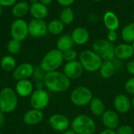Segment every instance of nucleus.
I'll return each mask as SVG.
<instances>
[{"instance_id": "obj_15", "label": "nucleus", "mask_w": 134, "mask_h": 134, "mask_svg": "<svg viewBox=\"0 0 134 134\" xmlns=\"http://www.w3.org/2000/svg\"><path fill=\"white\" fill-rule=\"evenodd\" d=\"M35 67L30 63H23L18 65L13 71V77L15 80L20 81L28 79L33 75Z\"/></svg>"}, {"instance_id": "obj_8", "label": "nucleus", "mask_w": 134, "mask_h": 134, "mask_svg": "<svg viewBox=\"0 0 134 134\" xmlns=\"http://www.w3.org/2000/svg\"><path fill=\"white\" fill-rule=\"evenodd\" d=\"M9 33L12 38L16 39L20 42L24 41L29 35L28 23L23 18H16L10 25Z\"/></svg>"}, {"instance_id": "obj_41", "label": "nucleus", "mask_w": 134, "mask_h": 134, "mask_svg": "<svg viewBox=\"0 0 134 134\" xmlns=\"http://www.w3.org/2000/svg\"><path fill=\"white\" fill-rule=\"evenodd\" d=\"M53 0H39V2H41V3H42V4H44L45 5H50L52 2H53Z\"/></svg>"}, {"instance_id": "obj_38", "label": "nucleus", "mask_w": 134, "mask_h": 134, "mask_svg": "<svg viewBox=\"0 0 134 134\" xmlns=\"http://www.w3.org/2000/svg\"><path fill=\"white\" fill-rule=\"evenodd\" d=\"M126 70L129 74L134 76V60H130L126 64Z\"/></svg>"}, {"instance_id": "obj_36", "label": "nucleus", "mask_w": 134, "mask_h": 134, "mask_svg": "<svg viewBox=\"0 0 134 134\" xmlns=\"http://www.w3.org/2000/svg\"><path fill=\"white\" fill-rule=\"evenodd\" d=\"M16 2V0H0V5L2 7H12Z\"/></svg>"}, {"instance_id": "obj_10", "label": "nucleus", "mask_w": 134, "mask_h": 134, "mask_svg": "<svg viewBox=\"0 0 134 134\" xmlns=\"http://www.w3.org/2000/svg\"><path fill=\"white\" fill-rule=\"evenodd\" d=\"M29 35L33 38H42L47 35V23L44 20L32 19L28 23Z\"/></svg>"}, {"instance_id": "obj_26", "label": "nucleus", "mask_w": 134, "mask_h": 134, "mask_svg": "<svg viewBox=\"0 0 134 134\" xmlns=\"http://www.w3.org/2000/svg\"><path fill=\"white\" fill-rule=\"evenodd\" d=\"M64 24L58 19L53 20L49 21L47 24V27H48V33L53 35H60L64 29Z\"/></svg>"}, {"instance_id": "obj_4", "label": "nucleus", "mask_w": 134, "mask_h": 134, "mask_svg": "<svg viewBox=\"0 0 134 134\" xmlns=\"http://www.w3.org/2000/svg\"><path fill=\"white\" fill-rule=\"evenodd\" d=\"M64 61L63 53L57 49H53L46 53V54L43 57L39 66L45 72L47 73L57 71Z\"/></svg>"}, {"instance_id": "obj_31", "label": "nucleus", "mask_w": 134, "mask_h": 134, "mask_svg": "<svg viewBox=\"0 0 134 134\" xmlns=\"http://www.w3.org/2000/svg\"><path fill=\"white\" fill-rule=\"evenodd\" d=\"M78 57H79L78 53L73 49H68V50L63 53L64 60H65L66 62H71V61L77 60Z\"/></svg>"}, {"instance_id": "obj_37", "label": "nucleus", "mask_w": 134, "mask_h": 134, "mask_svg": "<svg viewBox=\"0 0 134 134\" xmlns=\"http://www.w3.org/2000/svg\"><path fill=\"white\" fill-rule=\"evenodd\" d=\"M61 6L63 7H70V5H71L75 0H56Z\"/></svg>"}, {"instance_id": "obj_18", "label": "nucleus", "mask_w": 134, "mask_h": 134, "mask_svg": "<svg viewBox=\"0 0 134 134\" xmlns=\"http://www.w3.org/2000/svg\"><path fill=\"white\" fill-rule=\"evenodd\" d=\"M29 13L33 17V19L44 20L48 16L49 9L44 4L38 2L30 5Z\"/></svg>"}, {"instance_id": "obj_14", "label": "nucleus", "mask_w": 134, "mask_h": 134, "mask_svg": "<svg viewBox=\"0 0 134 134\" xmlns=\"http://www.w3.org/2000/svg\"><path fill=\"white\" fill-rule=\"evenodd\" d=\"M101 121L105 129L115 130L119 126V116L115 110H106L101 116Z\"/></svg>"}, {"instance_id": "obj_22", "label": "nucleus", "mask_w": 134, "mask_h": 134, "mask_svg": "<svg viewBox=\"0 0 134 134\" xmlns=\"http://www.w3.org/2000/svg\"><path fill=\"white\" fill-rule=\"evenodd\" d=\"M115 70L116 66L113 60H103L98 71L103 79H108L114 75Z\"/></svg>"}, {"instance_id": "obj_20", "label": "nucleus", "mask_w": 134, "mask_h": 134, "mask_svg": "<svg viewBox=\"0 0 134 134\" xmlns=\"http://www.w3.org/2000/svg\"><path fill=\"white\" fill-rule=\"evenodd\" d=\"M44 115L41 110L31 109L27 111L24 115V122L27 125L33 126L40 123L43 119Z\"/></svg>"}, {"instance_id": "obj_49", "label": "nucleus", "mask_w": 134, "mask_h": 134, "mask_svg": "<svg viewBox=\"0 0 134 134\" xmlns=\"http://www.w3.org/2000/svg\"><path fill=\"white\" fill-rule=\"evenodd\" d=\"M0 134H2V133H0Z\"/></svg>"}, {"instance_id": "obj_45", "label": "nucleus", "mask_w": 134, "mask_h": 134, "mask_svg": "<svg viewBox=\"0 0 134 134\" xmlns=\"http://www.w3.org/2000/svg\"><path fill=\"white\" fill-rule=\"evenodd\" d=\"M131 103H132V108L134 109V96L133 97V99L131 100Z\"/></svg>"}, {"instance_id": "obj_1", "label": "nucleus", "mask_w": 134, "mask_h": 134, "mask_svg": "<svg viewBox=\"0 0 134 134\" xmlns=\"http://www.w3.org/2000/svg\"><path fill=\"white\" fill-rule=\"evenodd\" d=\"M43 82L46 89L53 93H64L71 86V80L64 72L58 71L47 72Z\"/></svg>"}, {"instance_id": "obj_46", "label": "nucleus", "mask_w": 134, "mask_h": 134, "mask_svg": "<svg viewBox=\"0 0 134 134\" xmlns=\"http://www.w3.org/2000/svg\"><path fill=\"white\" fill-rule=\"evenodd\" d=\"M2 8H3V7L0 5V16H1V15H2V10H3V9H2Z\"/></svg>"}, {"instance_id": "obj_16", "label": "nucleus", "mask_w": 134, "mask_h": 134, "mask_svg": "<svg viewBox=\"0 0 134 134\" xmlns=\"http://www.w3.org/2000/svg\"><path fill=\"white\" fill-rule=\"evenodd\" d=\"M115 56L117 59L121 60H126L134 56V49L131 44L121 43L115 48Z\"/></svg>"}, {"instance_id": "obj_30", "label": "nucleus", "mask_w": 134, "mask_h": 134, "mask_svg": "<svg viewBox=\"0 0 134 134\" xmlns=\"http://www.w3.org/2000/svg\"><path fill=\"white\" fill-rule=\"evenodd\" d=\"M21 49V42L11 38L7 43V50L11 55H16L20 53Z\"/></svg>"}, {"instance_id": "obj_48", "label": "nucleus", "mask_w": 134, "mask_h": 134, "mask_svg": "<svg viewBox=\"0 0 134 134\" xmlns=\"http://www.w3.org/2000/svg\"><path fill=\"white\" fill-rule=\"evenodd\" d=\"M131 46H132L133 49H134V42H132V43H131Z\"/></svg>"}, {"instance_id": "obj_42", "label": "nucleus", "mask_w": 134, "mask_h": 134, "mask_svg": "<svg viewBox=\"0 0 134 134\" xmlns=\"http://www.w3.org/2000/svg\"><path fill=\"white\" fill-rule=\"evenodd\" d=\"M43 82H36V90H42L43 88Z\"/></svg>"}, {"instance_id": "obj_3", "label": "nucleus", "mask_w": 134, "mask_h": 134, "mask_svg": "<svg viewBox=\"0 0 134 134\" xmlns=\"http://www.w3.org/2000/svg\"><path fill=\"white\" fill-rule=\"evenodd\" d=\"M79 61L84 68V71L94 73L99 71L103 60L93 50L85 49L79 55Z\"/></svg>"}, {"instance_id": "obj_35", "label": "nucleus", "mask_w": 134, "mask_h": 134, "mask_svg": "<svg viewBox=\"0 0 134 134\" xmlns=\"http://www.w3.org/2000/svg\"><path fill=\"white\" fill-rule=\"evenodd\" d=\"M118 39V34L116 31H108L107 35V40H108L110 42L114 43Z\"/></svg>"}, {"instance_id": "obj_19", "label": "nucleus", "mask_w": 134, "mask_h": 134, "mask_svg": "<svg viewBox=\"0 0 134 134\" xmlns=\"http://www.w3.org/2000/svg\"><path fill=\"white\" fill-rule=\"evenodd\" d=\"M33 85L29 79H23L17 81L15 86V91L17 95L22 97H27L33 93Z\"/></svg>"}, {"instance_id": "obj_17", "label": "nucleus", "mask_w": 134, "mask_h": 134, "mask_svg": "<svg viewBox=\"0 0 134 134\" xmlns=\"http://www.w3.org/2000/svg\"><path fill=\"white\" fill-rule=\"evenodd\" d=\"M71 35L74 43L78 46H83L86 44L90 39V32L83 27H75Z\"/></svg>"}, {"instance_id": "obj_39", "label": "nucleus", "mask_w": 134, "mask_h": 134, "mask_svg": "<svg viewBox=\"0 0 134 134\" xmlns=\"http://www.w3.org/2000/svg\"><path fill=\"white\" fill-rule=\"evenodd\" d=\"M99 134H117L115 130H108V129H104L102 131L100 132Z\"/></svg>"}, {"instance_id": "obj_23", "label": "nucleus", "mask_w": 134, "mask_h": 134, "mask_svg": "<svg viewBox=\"0 0 134 134\" xmlns=\"http://www.w3.org/2000/svg\"><path fill=\"white\" fill-rule=\"evenodd\" d=\"M89 106L91 113L96 117H101L106 111L104 101L97 97H93Z\"/></svg>"}, {"instance_id": "obj_40", "label": "nucleus", "mask_w": 134, "mask_h": 134, "mask_svg": "<svg viewBox=\"0 0 134 134\" xmlns=\"http://www.w3.org/2000/svg\"><path fill=\"white\" fill-rule=\"evenodd\" d=\"M5 120V113H3L2 111H0V128L4 125Z\"/></svg>"}, {"instance_id": "obj_13", "label": "nucleus", "mask_w": 134, "mask_h": 134, "mask_svg": "<svg viewBox=\"0 0 134 134\" xmlns=\"http://www.w3.org/2000/svg\"><path fill=\"white\" fill-rule=\"evenodd\" d=\"M113 107L117 113L126 114L129 112L132 108L131 100L126 94H118L113 100Z\"/></svg>"}, {"instance_id": "obj_44", "label": "nucleus", "mask_w": 134, "mask_h": 134, "mask_svg": "<svg viewBox=\"0 0 134 134\" xmlns=\"http://www.w3.org/2000/svg\"><path fill=\"white\" fill-rule=\"evenodd\" d=\"M31 4L32 3H35V2H39V0H28Z\"/></svg>"}, {"instance_id": "obj_47", "label": "nucleus", "mask_w": 134, "mask_h": 134, "mask_svg": "<svg viewBox=\"0 0 134 134\" xmlns=\"http://www.w3.org/2000/svg\"><path fill=\"white\" fill-rule=\"evenodd\" d=\"M93 1H94V2H100V1H102V0H93Z\"/></svg>"}, {"instance_id": "obj_7", "label": "nucleus", "mask_w": 134, "mask_h": 134, "mask_svg": "<svg viewBox=\"0 0 134 134\" xmlns=\"http://www.w3.org/2000/svg\"><path fill=\"white\" fill-rule=\"evenodd\" d=\"M113 43L107 39H98L93 44V50L103 60H113L115 58Z\"/></svg>"}, {"instance_id": "obj_29", "label": "nucleus", "mask_w": 134, "mask_h": 134, "mask_svg": "<svg viewBox=\"0 0 134 134\" xmlns=\"http://www.w3.org/2000/svg\"><path fill=\"white\" fill-rule=\"evenodd\" d=\"M0 65L2 70L5 71H13V70L16 68V61L13 56L6 55L2 58Z\"/></svg>"}, {"instance_id": "obj_52", "label": "nucleus", "mask_w": 134, "mask_h": 134, "mask_svg": "<svg viewBox=\"0 0 134 134\" xmlns=\"http://www.w3.org/2000/svg\"><path fill=\"white\" fill-rule=\"evenodd\" d=\"M133 57H134V56H133Z\"/></svg>"}, {"instance_id": "obj_2", "label": "nucleus", "mask_w": 134, "mask_h": 134, "mask_svg": "<svg viewBox=\"0 0 134 134\" xmlns=\"http://www.w3.org/2000/svg\"><path fill=\"white\" fill-rule=\"evenodd\" d=\"M71 129L77 134H94L97 130L95 121L88 115H76L71 122Z\"/></svg>"}, {"instance_id": "obj_21", "label": "nucleus", "mask_w": 134, "mask_h": 134, "mask_svg": "<svg viewBox=\"0 0 134 134\" xmlns=\"http://www.w3.org/2000/svg\"><path fill=\"white\" fill-rule=\"evenodd\" d=\"M104 24L108 31H117L119 27V19L112 11H107L103 16Z\"/></svg>"}, {"instance_id": "obj_11", "label": "nucleus", "mask_w": 134, "mask_h": 134, "mask_svg": "<svg viewBox=\"0 0 134 134\" xmlns=\"http://www.w3.org/2000/svg\"><path fill=\"white\" fill-rule=\"evenodd\" d=\"M49 126L55 131L64 132L68 130L71 126V122L69 119L62 114H53L49 119Z\"/></svg>"}, {"instance_id": "obj_51", "label": "nucleus", "mask_w": 134, "mask_h": 134, "mask_svg": "<svg viewBox=\"0 0 134 134\" xmlns=\"http://www.w3.org/2000/svg\"><path fill=\"white\" fill-rule=\"evenodd\" d=\"M133 1H134V0H133Z\"/></svg>"}, {"instance_id": "obj_43", "label": "nucleus", "mask_w": 134, "mask_h": 134, "mask_svg": "<svg viewBox=\"0 0 134 134\" xmlns=\"http://www.w3.org/2000/svg\"><path fill=\"white\" fill-rule=\"evenodd\" d=\"M62 134H77L72 129H68L65 131H64Z\"/></svg>"}, {"instance_id": "obj_33", "label": "nucleus", "mask_w": 134, "mask_h": 134, "mask_svg": "<svg viewBox=\"0 0 134 134\" xmlns=\"http://www.w3.org/2000/svg\"><path fill=\"white\" fill-rule=\"evenodd\" d=\"M115 132L117 134H133L134 130L130 125H122L119 126L115 130Z\"/></svg>"}, {"instance_id": "obj_34", "label": "nucleus", "mask_w": 134, "mask_h": 134, "mask_svg": "<svg viewBox=\"0 0 134 134\" xmlns=\"http://www.w3.org/2000/svg\"><path fill=\"white\" fill-rule=\"evenodd\" d=\"M124 88H125V90L126 91V93L134 96V76L129 79L126 82Z\"/></svg>"}, {"instance_id": "obj_25", "label": "nucleus", "mask_w": 134, "mask_h": 134, "mask_svg": "<svg viewBox=\"0 0 134 134\" xmlns=\"http://www.w3.org/2000/svg\"><path fill=\"white\" fill-rule=\"evenodd\" d=\"M75 43L73 42L71 35L68 34L62 35L57 41V49L61 51L62 53L72 49Z\"/></svg>"}, {"instance_id": "obj_9", "label": "nucleus", "mask_w": 134, "mask_h": 134, "mask_svg": "<svg viewBox=\"0 0 134 134\" xmlns=\"http://www.w3.org/2000/svg\"><path fill=\"white\" fill-rule=\"evenodd\" d=\"M30 103L33 109L42 111L49 103V96L48 92L43 89L35 90L31 95Z\"/></svg>"}, {"instance_id": "obj_6", "label": "nucleus", "mask_w": 134, "mask_h": 134, "mask_svg": "<svg viewBox=\"0 0 134 134\" xmlns=\"http://www.w3.org/2000/svg\"><path fill=\"white\" fill-rule=\"evenodd\" d=\"M93 98V94L92 90L89 87L84 86L75 88L70 95L71 102L77 107H85L89 105Z\"/></svg>"}, {"instance_id": "obj_12", "label": "nucleus", "mask_w": 134, "mask_h": 134, "mask_svg": "<svg viewBox=\"0 0 134 134\" xmlns=\"http://www.w3.org/2000/svg\"><path fill=\"white\" fill-rule=\"evenodd\" d=\"M63 72L70 80H74L82 75L84 68L79 60H74L65 64L63 68Z\"/></svg>"}, {"instance_id": "obj_5", "label": "nucleus", "mask_w": 134, "mask_h": 134, "mask_svg": "<svg viewBox=\"0 0 134 134\" xmlns=\"http://www.w3.org/2000/svg\"><path fill=\"white\" fill-rule=\"evenodd\" d=\"M18 104L17 94L9 87H5L0 91V111L3 113L13 111Z\"/></svg>"}, {"instance_id": "obj_27", "label": "nucleus", "mask_w": 134, "mask_h": 134, "mask_svg": "<svg viewBox=\"0 0 134 134\" xmlns=\"http://www.w3.org/2000/svg\"><path fill=\"white\" fill-rule=\"evenodd\" d=\"M75 19V13L71 7H64L60 13V20L64 25L71 24Z\"/></svg>"}, {"instance_id": "obj_28", "label": "nucleus", "mask_w": 134, "mask_h": 134, "mask_svg": "<svg viewBox=\"0 0 134 134\" xmlns=\"http://www.w3.org/2000/svg\"><path fill=\"white\" fill-rule=\"evenodd\" d=\"M121 36L122 40L126 43H132L134 42V22L125 26L122 31Z\"/></svg>"}, {"instance_id": "obj_50", "label": "nucleus", "mask_w": 134, "mask_h": 134, "mask_svg": "<svg viewBox=\"0 0 134 134\" xmlns=\"http://www.w3.org/2000/svg\"><path fill=\"white\" fill-rule=\"evenodd\" d=\"M133 16H134V13H133Z\"/></svg>"}, {"instance_id": "obj_24", "label": "nucleus", "mask_w": 134, "mask_h": 134, "mask_svg": "<svg viewBox=\"0 0 134 134\" xmlns=\"http://www.w3.org/2000/svg\"><path fill=\"white\" fill-rule=\"evenodd\" d=\"M30 5L25 1L16 2L12 6V14L16 18H22L29 13Z\"/></svg>"}, {"instance_id": "obj_32", "label": "nucleus", "mask_w": 134, "mask_h": 134, "mask_svg": "<svg viewBox=\"0 0 134 134\" xmlns=\"http://www.w3.org/2000/svg\"><path fill=\"white\" fill-rule=\"evenodd\" d=\"M46 74V72H45L40 66H38V67H35L32 76L37 82H43Z\"/></svg>"}]
</instances>
